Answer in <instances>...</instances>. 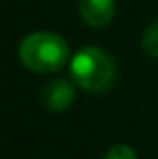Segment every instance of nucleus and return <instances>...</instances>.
<instances>
[{
	"label": "nucleus",
	"mask_w": 158,
	"mask_h": 159,
	"mask_svg": "<svg viewBox=\"0 0 158 159\" xmlns=\"http://www.w3.org/2000/svg\"><path fill=\"white\" fill-rule=\"evenodd\" d=\"M114 0H79V14L93 28H101L110 24L114 18Z\"/></svg>",
	"instance_id": "obj_3"
},
{
	"label": "nucleus",
	"mask_w": 158,
	"mask_h": 159,
	"mask_svg": "<svg viewBox=\"0 0 158 159\" xmlns=\"http://www.w3.org/2000/svg\"><path fill=\"white\" fill-rule=\"evenodd\" d=\"M142 48L146 54L158 58V20L152 22L142 34Z\"/></svg>",
	"instance_id": "obj_5"
},
{
	"label": "nucleus",
	"mask_w": 158,
	"mask_h": 159,
	"mask_svg": "<svg viewBox=\"0 0 158 159\" xmlns=\"http://www.w3.org/2000/svg\"><path fill=\"white\" fill-rule=\"evenodd\" d=\"M18 58L35 73H57L69 61V47L59 34L35 32L18 47Z\"/></svg>",
	"instance_id": "obj_1"
},
{
	"label": "nucleus",
	"mask_w": 158,
	"mask_h": 159,
	"mask_svg": "<svg viewBox=\"0 0 158 159\" xmlns=\"http://www.w3.org/2000/svg\"><path fill=\"white\" fill-rule=\"evenodd\" d=\"M103 159H136V153L130 145L118 143L114 145L111 149H107V153L103 155Z\"/></svg>",
	"instance_id": "obj_6"
},
{
	"label": "nucleus",
	"mask_w": 158,
	"mask_h": 159,
	"mask_svg": "<svg viewBox=\"0 0 158 159\" xmlns=\"http://www.w3.org/2000/svg\"><path fill=\"white\" fill-rule=\"evenodd\" d=\"M75 99V89L63 79L49 83L43 91V103L49 111H65Z\"/></svg>",
	"instance_id": "obj_4"
},
{
	"label": "nucleus",
	"mask_w": 158,
	"mask_h": 159,
	"mask_svg": "<svg viewBox=\"0 0 158 159\" xmlns=\"http://www.w3.org/2000/svg\"><path fill=\"white\" fill-rule=\"evenodd\" d=\"M71 77L81 89L89 93H101L116 77V62L103 48L85 47L69 62Z\"/></svg>",
	"instance_id": "obj_2"
}]
</instances>
